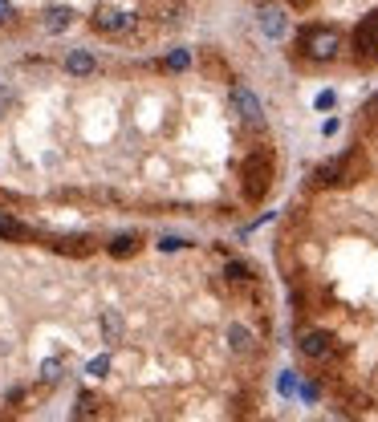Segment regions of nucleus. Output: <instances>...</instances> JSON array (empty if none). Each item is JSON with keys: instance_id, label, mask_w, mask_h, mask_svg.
<instances>
[{"instance_id": "12", "label": "nucleus", "mask_w": 378, "mask_h": 422, "mask_svg": "<svg viewBox=\"0 0 378 422\" xmlns=\"http://www.w3.org/2000/svg\"><path fill=\"white\" fill-rule=\"evenodd\" d=\"M138 243H143V236H138V231H122V236H114V240H110V256H134V252H138Z\"/></svg>"}, {"instance_id": "5", "label": "nucleus", "mask_w": 378, "mask_h": 422, "mask_svg": "<svg viewBox=\"0 0 378 422\" xmlns=\"http://www.w3.org/2000/svg\"><path fill=\"white\" fill-rule=\"evenodd\" d=\"M256 25H261V32L268 41H280V37L289 32V16H285L280 4H261V8H256Z\"/></svg>"}, {"instance_id": "19", "label": "nucleus", "mask_w": 378, "mask_h": 422, "mask_svg": "<svg viewBox=\"0 0 378 422\" xmlns=\"http://www.w3.org/2000/svg\"><path fill=\"white\" fill-rule=\"evenodd\" d=\"M106 370H110V357H94V361H90V373H94V378H102Z\"/></svg>"}, {"instance_id": "13", "label": "nucleus", "mask_w": 378, "mask_h": 422, "mask_svg": "<svg viewBox=\"0 0 378 422\" xmlns=\"http://www.w3.org/2000/svg\"><path fill=\"white\" fill-rule=\"evenodd\" d=\"M33 231L20 224V219H13L8 211H0V240H29Z\"/></svg>"}, {"instance_id": "2", "label": "nucleus", "mask_w": 378, "mask_h": 422, "mask_svg": "<svg viewBox=\"0 0 378 422\" xmlns=\"http://www.w3.org/2000/svg\"><path fill=\"white\" fill-rule=\"evenodd\" d=\"M297 45H301V53H305L309 61H333V57H338V49H342V37H338V29L309 25V29L297 37Z\"/></svg>"}, {"instance_id": "15", "label": "nucleus", "mask_w": 378, "mask_h": 422, "mask_svg": "<svg viewBox=\"0 0 378 422\" xmlns=\"http://www.w3.org/2000/svg\"><path fill=\"white\" fill-rule=\"evenodd\" d=\"M102 329H106V341H118L122 337V313H118V308H106V313H102Z\"/></svg>"}, {"instance_id": "10", "label": "nucleus", "mask_w": 378, "mask_h": 422, "mask_svg": "<svg viewBox=\"0 0 378 422\" xmlns=\"http://www.w3.org/2000/svg\"><path fill=\"white\" fill-rule=\"evenodd\" d=\"M53 248H57V252H69V256H85V252H94V240H90V236H57Z\"/></svg>"}, {"instance_id": "11", "label": "nucleus", "mask_w": 378, "mask_h": 422, "mask_svg": "<svg viewBox=\"0 0 378 422\" xmlns=\"http://www.w3.org/2000/svg\"><path fill=\"white\" fill-rule=\"evenodd\" d=\"M126 25H131V16L126 13H114V8L94 13V29H102V32H118V29H126Z\"/></svg>"}, {"instance_id": "6", "label": "nucleus", "mask_w": 378, "mask_h": 422, "mask_svg": "<svg viewBox=\"0 0 378 422\" xmlns=\"http://www.w3.org/2000/svg\"><path fill=\"white\" fill-rule=\"evenodd\" d=\"M354 162H358V155L354 150H345L342 159H329L321 171H317V183L321 187H333V183H345V179L354 175Z\"/></svg>"}, {"instance_id": "4", "label": "nucleus", "mask_w": 378, "mask_h": 422, "mask_svg": "<svg viewBox=\"0 0 378 422\" xmlns=\"http://www.w3.org/2000/svg\"><path fill=\"white\" fill-rule=\"evenodd\" d=\"M354 49L366 65H378V13H370L354 32Z\"/></svg>"}, {"instance_id": "21", "label": "nucleus", "mask_w": 378, "mask_h": 422, "mask_svg": "<svg viewBox=\"0 0 378 422\" xmlns=\"http://www.w3.org/2000/svg\"><path fill=\"white\" fill-rule=\"evenodd\" d=\"M57 373H61V361H57V357H53V361H45V373H41V378H45V382H53Z\"/></svg>"}, {"instance_id": "14", "label": "nucleus", "mask_w": 378, "mask_h": 422, "mask_svg": "<svg viewBox=\"0 0 378 422\" xmlns=\"http://www.w3.org/2000/svg\"><path fill=\"white\" fill-rule=\"evenodd\" d=\"M228 345L236 354H248L252 349V333H248L244 325H228Z\"/></svg>"}, {"instance_id": "17", "label": "nucleus", "mask_w": 378, "mask_h": 422, "mask_svg": "<svg viewBox=\"0 0 378 422\" xmlns=\"http://www.w3.org/2000/svg\"><path fill=\"white\" fill-rule=\"evenodd\" d=\"M187 65H191V53H187V49H175V53L167 57V69H187Z\"/></svg>"}, {"instance_id": "3", "label": "nucleus", "mask_w": 378, "mask_h": 422, "mask_svg": "<svg viewBox=\"0 0 378 422\" xmlns=\"http://www.w3.org/2000/svg\"><path fill=\"white\" fill-rule=\"evenodd\" d=\"M232 110L240 114V122L252 130H261L264 126V102L248 85H232Z\"/></svg>"}, {"instance_id": "7", "label": "nucleus", "mask_w": 378, "mask_h": 422, "mask_svg": "<svg viewBox=\"0 0 378 422\" xmlns=\"http://www.w3.org/2000/svg\"><path fill=\"white\" fill-rule=\"evenodd\" d=\"M297 345H301V354H305V357L321 361V357H326L329 349H333V337H329V333H321V329H309V333L297 341Z\"/></svg>"}, {"instance_id": "22", "label": "nucleus", "mask_w": 378, "mask_h": 422, "mask_svg": "<svg viewBox=\"0 0 378 422\" xmlns=\"http://www.w3.org/2000/svg\"><path fill=\"white\" fill-rule=\"evenodd\" d=\"M333 106V90H326V94H317V110H329Z\"/></svg>"}, {"instance_id": "1", "label": "nucleus", "mask_w": 378, "mask_h": 422, "mask_svg": "<svg viewBox=\"0 0 378 422\" xmlns=\"http://www.w3.org/2000/svg\"><path fill=\"white\" fill-rule=\"evenodd\" d=\"M240 179H244V199L248 203H261L268 187H273V155L268 150H252L240 167Z\"/></svg>"}, {"instance_id": "16", "label": "nucleus", "mask_w": 378, "mask_h": 422, "mask_svg": "<svg viewBox=\"0 0 378 422\" xmlns=\"http://www.w3.org/2000/svg\"><path fill=\"white\" fill-rule=\"evenodd\" d=\"M224 276H228V280H252V268L240 264V260H232L228 268H224Z\"/></svg>"}, {"instance_id": "8", "label": "nucleus", "mask_w": 378, "mask_h": 422, "mask_svg": "<svg viewBox=\"0 0 378 422\" xmlns=\"http://www.w3.org/2000/svg\"><path fill=\"white\" fill-rule=\"evenodd\" d=\"M98 69V57L90 53V49H69L66 53V73H73V78H90Z\"/></svg>"}, {"instance_id": "23", "label": "nucleus", "mask_w": 378, "mask_h": 422, "mask_svg": "<svg viewBox=\"0 0 378 422\" xmlns=\"http://www.w3.org/2000/svg\"><path fill=\"white\" fill-rule=\"evenodd\" d=\"M289 4H293V8H309L313 0H289Z\"/></svg>"}, {"instance_id": "9", "label": "nucleus", "mask_w": 378, "mask_h": 422, "mask_svg": "<svg viewBox=\"0 0 378 422\" xmlns=\"http://www.w3.org/2000/svg\"><path fill=\"white\" fill-rule=\"evenodd\" d=\"M73 25V13H69V4H49L45 8V16H41V29L45 32H61Z\"/></svg>"}, {"instance_id": "20", "label": "nucleus", "mask_w": 378, "mask_h": 422, "mask_svg": "<svg viewBox=\"0 0 378 422\" xmlns=\"http://www.w3.org/2000/svg\"><path fill=\"white\" fill-rule=\"evenodd\" d=\"M17 16V8H13V0H0V25H8Z\"/></svg>"}, {"instance_id": "18", "label": "nucleus", "mask_w": 378, "mask_h": 422, "mask_svg": "<svg viewBox=\"0 0 378 422\" xmlns=\"http://www.w3.org/2000/svg\"><path fill=\"white\" fill-rule=\"evenodd\" d=\"M159 248H163V252H179V248H187V240H179V236H163Z\"/></svg>"}]
</instances>
